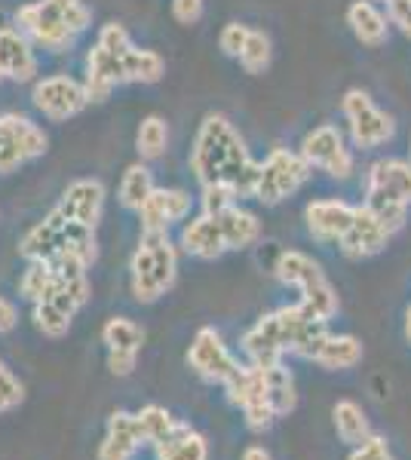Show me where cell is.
<instances>
[{"label": "cell", "instance_id": "b9f144b4", "mask_svg": "<svg viewBox=\"0 0 411 460\" xmlns=\"http://www.w3.org/2000/svg\"><path fill=\"white\" fill-rule=\"evenodd\" d=\"M387 16L396 31H402L411 40V0H396L393 6H387Z\"/></svg>", "mask_w": 411, "mask_h": 460}, {"label": "cell", "instance_id": "8992f818", "mask_svg": "<svg viewBox=\"0 0 411 460\" xmlns=\"http://www.w3.org/2000/svg\"><path fill=\"white\" fill-rule=\"evenodd\" d=\"M362 206L390 234L406 227L411 209V163L408 157H378L362 172Z\"/></svg>", "mask_w": 411, "mask_h": 460}, {"label": "cell", "instance_id": "4dcf8cb0", "mask_svg": "<svg viewBox=\"0 0 411 460\" xmlns=\"http://www.w3.org/2000/svg\"><path fill=\"white\" fill-rule=\"evenodd\" d=\"M240 68L246 74H252V77H258V74H264L267 68H271V62H273V43H271V37H267L261 28H252L249 37H246V47H243V53H240Z\"/></svg>", "mask_w": 411, "mask_h": 460}, {"label": "cell", "instance_id": "ffe728a7", "mask_svg": "<svg viewBox=\"0 0 411 460\" xmlns=\"http://www.w3.org/2000/svg\"><path fill=\"white\" fill-rule=\"evenodd\" d=\"M178 246H182V252H188V255L200 258V261H215V258H221L224 252H228V243H224L219 215L200 212V215H193L191 221H184Z\"/></svg>", "mask_w": 411, "mask_h": 460}, {"label": "cell", "instance_id": "d6a6232c", "mask_svg": "<svg viewBox=\"0 0 411 460\" xmlns=\"http://www.w3.org/2000/svg\"><path fill=\"white\" fill-rule=\"evenodd\" d=\"M52 286H56V267L47 261H28V270L19 279V292L31 304H37L40 298H47Z\"/></svg>", "mask_w": 411, "mask_h": 460}, {"label": "cell", "instance_id": "8d00e7d4", "mask_svg": "<svg viewBox=\"0 0 411 460\" xmlns=\"http://www.w3.org/2000/svg\"><path fill=\"white\" fill-rule=\"evenodd\" d=\"M22 399H25V387H22L19 377L4 366V359H0V414L22 405Z\"/></svg>", "mask_w": 411, "mask_h": 460}, {"label": "cell", "instance_id": "74e56055", "mask_svg": "<svg viewBox=\"0 0 411 460\" xmlns=\"http://www.w3.org/2000/svg\"><path fill=\"white\" fill-rule=\"evenodd\" d=\"M240 203V197L234 194L224 184H209V188H200V212H221L228 206Z\"/></svg>", "mask_w": 411, "mask_h": 460}, {"label": "cell", "instance_id": "f546056e", "mask_svg": "<svg viewBox=\"0 0 411 460\" xmlns=\"http://www.w3.org/2000/svg\"><path fill=\"white\" fill-rule=\"evenodd\" d=\"M332 420H335V429H338L341 442L353 445V448L371 439L369 418H365L362 408L356 402H350V399H341V402L332 408Z\"/></svg>", "mask_w": 411, "mask_h": 460}, {"label": "cell", "instance_id": "3957f363", "mask_svg": "<svg viewBox=\"0 0 411 460\" xmlns=\"http://www.w3.org/2000/svg\"><path fill=\"white\" fill-rule=\"evenodd\" d=\"M328 335V323L313 316L301 301L280 307L273 314H264L243 335V350L252 366H273L282 362L286 353L313 359L319 344Z\"/></svg>", "mask_w": 411, "mask_h": 460}, {"label": "cell", "instance_id": "e575fe53", "mask_svg": "<svg viewBox=\"0 0 411 460\" xmlns=\"http://www.w3.org/2000/svg\"><path fill=\"white\" fill-rule=\"evenodd\" d=\"M34 325L43 332L47 338H65L71 329V316H65L58 307H52L47 301L34 304Z\"/></svg>", "mask_w": 411, "mask_h": 460}, {"label": "cell", "instance_id": "2e32d148", "mask_svg": "<svg viewBox=\"0 0 411 460\" xmlns=\"http://www.w3.org/2000/svg\"><path fill=\"white\" fill-rule=\"evenodd\" d=\"M0 77L10 84H34L40 77L37 47L16 25H0Z\"/></svg>", "mask_w": 411, "mask_h": 460}, {"label": "cell", "instance_id": "7402d4cb", "mask_svg": "<svg viewBox=\"0 0 411 460\" xmlns=\"http://www.w3.org/2000/svg\"><path fill=\"white\" fill-rule=\"evenodd\" d=\"M145 433L136 414L130 411H114L108 418V433L99 445V460H132L136 451L145 445Z\"/></svg>", "mask_w": 411, "mask_h": 460}, {"label": "cell", "instance_id": "ac0fdd59", "mask_svg": "<svg viewBox=\"0 0 411 460\" xmlns=\"http://www.w3.org/2000/svg\"><path fill=\"white\" fill-rule=\"evenodd\" d=\"M356 215V206L347 199L328 197V199H313L304 206V225L308 234L317 243H341V236L347 234L350 221Z\"/></svg>", "mask_w": 411, "mask_h": 460}, {"label": "cell", "instance_id": "d6986e66", "mask_svg": "<svg viewBox=\"0 0 411 460\" xmlns=\"http://www.w3.org/2000/svg\"><path fill=\"white\" fill-rule=\"evenodd\" d=\"M390 240H393L390 230L380 225V221L369 209H365V206H356L353 221H350L347 234L341 236L338 246H341V252L347 258L362 261V258H371V255H378V252H384Z\"/></svg>", "mask_w": 411, "mask_h": 460}, {"label": "cell", "instance_id": "5bb4252c", "mask_svg": "<svg viewBox=\"0 0 411 460\" xmlns=\"http://www.w3.org/2000/svg\"><path fill=\"white\" fill-rule=\"evenodd\" d=\"M228 390L230 402L240 405L243 414H246V424L252 429H267L273 424V408H271V399H267V387H264V372L261 366H240L237 375L224 384Z\"/></svg>", "mask_w": 411, "mask_h": 460}, {"label": "cell", "instance_id": "83f0119b", "mask_svg": "<svg viewBox=\"0 0 411 460\" xmlns=\"http://www.w3.org/2000/svg\"><path fill=\"white\" fill-rule=\"evenodd\" d=\"M264 372V387H267V399H271L273 414H289L295 411L298 405V390H295V377L282 362H273V366H261Z\"/></svg>", "mask_w": 411, "mask_h": 460}, {"label": "cell", "instance_id": "52a82bcc", "mask_svg": "<svg viewBox=\"0 0 411 460\" xmlns=\"http://www.w3.org/2000/svg\"><path fill=\"white\" fill-rule=\"evenodd\" d=\"M178 246L166 230H141V240L130 258V288L138 304H154L175 286Z\"/></svg>", "mask_w": 411, "mask_h": 460}, {"label": "cell", "instance_id": "7a4b0ae2", "mask_svg": "<svg viewBox=\"0 0 411 460\" xmlns=\"http://www.w3.org/2000/svg\"><path fill=\"white\" fill-rule=\"evenodd\" d=\"M188 166L200 188L224 184L240 199H252L258 178V160L252 157L249 145H246V138L228 114L209 111L200 120L197 132H193Z\"/></svg>", "mask_w": 411, "mask_h": 460}, {"label": "cell", "instance_id": "836d02e7", "mask_svg": "<svg viewBox=\"0 0 411 460\" xmlns=\"http://www.w3.org/2000/svg\"><path fill=\"white\" fill-rule=\"evenodd\" d=\"M136 418H138V424H141V433H145V439L151 442V445L163 442L172 433V429L178 427V420H172V414L163 405H145L136 414Z\"/></svg>", "mask_w": 411, "mask_h": 460}, {"label": "cell", "instance_id": "603a6c76", "mask_svg": "<svg viewBox=\"0 0 411 460\" xmlns=\"http://www.w3.org/2000/svg\"><path fill=\"white\" fill-rule=\"evenodd\" d=\"M347 28L353 31L356 40L362 47H384L387 37H390V16H387L384 6L371 4V0H353L347 6Z\"/></svg>", "mask_w": 411, "mask_h": 460}, {"label": "cell", "instance_id": "6da1fadb", "mask_svg": "<svg viewBox=\"0 0 411 460\" xmlns=\"http://www.w3.org/2000/svg\"><path fill=\"white\" fill-rule=\"evenodd\" d=\"M163 74H166V58L156 49L138 47L121 22L102 25L99 34H95V43L86 49L84 58V86L89 105L111 99L117 86L160 84Z\"/></svg>", "mask_w": 411, "mask_h": 460}, {"label": "cell", "instance_id": "ab89813d", "mask_svg": "<svg viewBox=\"0 0 411 460\" xmlns=\"http://www.w3.org/2000/svg\"><path fill=\"white\" fill-rule=\"evenodd\" d=\"M350 460H393V455H390V448H387V442L380 439V436H371L369 442L356 445Z\"/></svg>", "mask_w": 411, "mask_h": 460}, {"label": "cell", "instance_id": "f6af8a7d", "mask_svg": "<svg viewBox=\"0 0 411 460\" xmlns=\"http://www.w3.org/2000/svg\"><path fill=\"white\" fill-rule=\"evenodd\" d=\"M406 335L411 341V307H408V314H406Z\"/></svg>", "mask_w": 411, "mask_h": 460}, {"label": "cell", "instance_id": "d590c367", "mask_svg": "<svg viewBox=\"0 0 411 460\" xmlns=\"http://www.w3.org/2000/svg\"><path fill=\"white\" fill-rule=\"evenodd\" d=\"M249 31H252V28L246 25V22H228V25H224L221 31H219V49L228 58H240Z\"/></svg>", "mask_w": 411, "mask_h": 460}, {"label": "cell", "instance_id": "9c48e42d", "mask_svg": "<svg viewBox=\"0 0 411 460\" xmlns=\"http://www.w3.org/2000/svg\"><path fill=\"white\" fill-rule=\"evenodd\" d=\"M344 126H347V138L353 151H378V147L390 145L396 138V120L384 108L375 105L365 89L353 86L344 93L341 99Z\"/></svg>", "mask_w": 411, "mask_h": 460}, {"label": "cell", "instance_id": "c3c4849f", "mask_svg": "<svg viewBox=\"0 0 411 460\" xmlns=\"http://www.w3.org/2000/svg\"><path fill=\"white\" fill-rule=\"evenodd\" d=\"M0 84H4V77H0Z\"/></svg>", "mask_w": 411, "mask_h": 460}, {"label": "cell", "instance_id": "e0dca14e", "mask_svg": "<svg viewBox=\"0 0 411 460\" xmlns=\"http://www.w3.org/2000/svg\"><path fill=\"white\" fill-rule=\"evenodd\" d=\"M193 203H197V197H191V190L184 188H154V194L136 215L141 230H166L169 234V227L191 218Z\"/></svg>", "mask_w": 411, "mask_h": 460}, {"label": "cell", "instance_id": "8fae6325", "mask_svg": "<svg viewBox=\"0 0 411 460\" xmlns=\"http://www.w3.org/2000/svg\"><path fill=\"white\" fill-rule=\"evenodd\" d=\"M298 154H301L310 169L326 172L328 178H338V181H347L356 172L353 145H350L347 132L338 129L335 123H319L310 132H304Z\"/></svg>", "mask_w": 411, "mask_h": 460}, {"label": "cell", "instance_id": "ee69618b", "mask_svg": "<svg viewBox=\"0 0 411 460\" xmlns=\"http://www.w3.org/2000/svg\"><path fill=\"white\" fill-rule=\"evenodd\" d=\"M243 460H273L271 455H267L261 445H249V448L243 451Z\"/></svg>", "mask_w": 411, "mask_h": 460}, {"label": "cell", "instance_id": "5b68a950", "mask_svg": "<svg viewBox=\"0 0 411 460\" xmlns=\"http://www.w3.org/2000/svg\"><path fill=\"white\" fill-rule=\"evenodd\" d=\"M19 255L25 261H77L84 267H93L99 258V243H95V227L80 225L77 218H71L62 206H52L47 218L22 236Z\"/></svg>", "mask_w": 411, "mask_h": 460}, {"label": "cell", "instance_id": "277c9868", "mask_svg": "<svg viewBox=\"0 0 411 460\" xmlns=\"http://www.w3.org/2000/svg\"><path fill=\"white\" fill-rule=\"evenodd\" d=\"M13 25L37 49L62 56L71 53L80 34L93 28V10L86 6V0H31L13 13Z\"/></svg>", "mask_w": 411, "mask_h": 460}, {"label": "cell", "instance_id": "44dd1931", "mask_svg": "<svg viewBox=\"0 0 411 460\" xmlns=\"http://www.w3.org/2000/svg\"><path fill=\"white\" fill-rule=\"evenodd\" d=\"M104 197H108V190H104V184L99 178H77V181H71L68 188L62 190L58 206H62L71 218H77L80 225L99 227L102 212H104Z\"/></svg>", "mask_w": 411, "mask_h": 460}, {"label": "cell", "instance_id": "60d3db41", "mask_svg": "<svg viewBox=\"0 0 411 460\" xmlns=\"http://www.w3.org/2000/svg\"><path fill=\"white\" fill-rule=\"evenodd\" d=\"M136 362H138L136 350H108V368H111V375H117V377L136 372Z\"/></svg>", "mask_w": 411, "mask_h": 460}, {"label": "cell", "instance_id": "7dc6e473", "mask_svg": "<svg viewBox=\"0 0 411 460\" xmlns=\"http://www.w3.org/2000/svg\"><path fill=\"white\" fill-rule=\"evenodd\" d=\"M408 163H411V138H408Z\"/></svg>", "mask_w": 411, "mask_h": 460}, {"label": "cell", "instance_id": "4fadbf2b", "mask_svg": "<svg viewBox=\"0 0 411 460\" xmlns=\"http://www.w3.org/2000/svg\"><path fill=\"white\" fill-rule=\"evenodd\" d=\"M31 105L37 114L49 123H65L71 117L84 114L89 105V95L84 80L71 77V74H47V77H37L31 84Z\"/></svg>", "mask_w": 411, "mask_h": 460}, {"label": "cell", "instance_id": "9a60e30c", "mask_svg": "<svg viewBox=\"0 0 411 460\" xmlns=\"http://www.w3.org/2000/svg\"><path fill=\"white\" fill-rule=\"evenodd\" d=\"M188 366L200 377H206V381L228 384L230 377L237 375V368H240V359L228 350V344H224V338L219 332L206 325V329H200L191 341Z\"/></svg>", "mask_w": 411, "mask_h": 460}, {"label": "cell", "instance_id": "cb8c5ba5", "mask_svg": "<svg viewBox=\"0 0 411 460\" xmlns=\"http://www.w3.org/2000/svg\"><path fill=\"white\" fill-rule=\"evenodd\" d=\"M215 215H219V221H221L228 252L249 249V246H255V243L261 240V221L249 209H243L240 203L228 206V209H221V212H215Z\"/></svg>", "mask_w": 411, "mask_h": 460}, {"label": "cell", "instance_id": "7bdbcfd3", "mask_svg": "<svg viewBox=\"0 0 411 460\" xmlns=\"http://www.w3.org/2000/svg\"><path fill=\"white\" fill-rule=\"evenodd\" d=\"M19 323V310L13 301H6L4 295H0V335H6V332H13Z\"/></svg>", "mask_w": 411, "mask_h": 460}, {"label": "cell", "instance_id": "4316f807", "mask_svg": "<svg viewBox=\"0 0 411 460\" xmlns=\"http://www.w3.org/2000/svg\"><path fill=\"white\" fill-rule=\"evenodd\" d=\"M209 445L188 424H178L163 442H156V460H206Z\"/></svg>", "mask_w": 411, "mask_h": 460}, {"label": "cell", "instance_id": "7c38bea8", "mask_svg": "<svg viewBox=\"0 0 411 460\" xmlns=\"http://www.w3.org/2000/svg\"><path fill=\"white\" fill-rule=\"evenodd\" d=\"M49 151V136L31 117L6 111L0 114V175L19 172Z\"/></svg>", "mask_w": 411, "mask_h": 460}, {"label": "cell", "instance_id": "1f68e13d", "mask_svg": "<svg viewBox=\"0 0 411 460\" xmlns=\"http://www.w3.org/2000/svg\"><path fill=\"white\" fill-rule=\"evenodd\" d=\"M102 341L108 344V350H141V341H145V332L138 329L132 319L126 316H114L104 323L102 329Z\"/></svg>", "mask_w": 411, "mask_h": 460}, {"label": "cell", "instance_id": "484cf974", "mask_svg": "<svg viewBox=\"0 0 411 460\" xmlns=\"http://www.w3.org/2000/svg\"><path fill=\"white\" fill-rule=\"evenodd\" d=\"M154 188H156V181H154L151 166H147L145 160H136L123 169V178H121V184H117V199H121L123 209L138 212L141 206L147 203V197L154 194Z\"/></svg>", "mask_w": 411, "mask_h": 460}, {"label": "cell", "instance_id": "f35d334b", "mask_svg": "<svg viewBox=\"0 0 411 460\" xmlns=\"http://www.w3.org/2000/svg\"><path fill=\"white\" fill-rule=\"evenodd\" d=\"M203 10H206V0H172V19L184 28L197 25L203 19Z\"/></svg>", "mask_w": 411, "mask_h": 460}, {"label": "cell", "instance_id": "ba28073f", "mask_svg": "<svg viewBox=\"0 0 411 460\" xmlns=\"http://www.w3.org/2000/svg\"><path fill=\"white\" fill-rule=\"evenodd\" d=\"M273 273L282 286L298 288L301 304L313 316H319L328 323V319L338 314V307H341L338 292H335V286L328 283V277H326L323 267H319V261H313L310 255H304V252H298V249L280 252V258H276V264H273Z\"/></svg>", "mask_w": 411, "mask_h": 460}, {"label": "cell", "instance_id": "bcb514c9", "mask_svg": "<svg viewBox=\"0 0 411 460\" xmlns=\"http://www.w3.org/2000/svg\"><path fill=\"white\" fill-rule=\"evenodd\" d=\"M371 4H378V6H384V10H387V6H393L396 0H371Z\"/></svg>", "mask_w": 411, "mask_h": 460}, {"label": "cell", "instance_id": "30bf717a", "mask_svg": "<svg viewBox=\"0 0 411 460\" xmlns=\"http://www.w3.org/2000/svg\"><path fill=\"white\" fill-rule=\"evenodd\" d=\"M310 175L313 169L304 163L298 151L271 147V154L264 160H258V178H255L252 199H258L264 206H280L282 199L295 197L310 181Z\"/></svg>", "mask_w": 411, "mask_h": 460}, {"label": "cell", "instance_id": "d4e9b609", "mask_svg": "<svg viewBox=\"0 0 411 460\" xmlns=\"http://www.w3.org/2000/svg\"><path fill=\"white\" fill-rule=\"evenodd\" d=\"M362 341L353 338V335H332L328 332L326 341L319 344L317 356H313V362L317 366L328 368V372H347V368L360 366L362 362Z\"/></svg>", "mask_w": 411, "mask_h": 460}, {"label": "cell", "instance_id": "f1b7e54d", "mask_svg": "<svg viewBox=\"0 0 411 460\" xmlns=\"http://www.w3.org/2000/svg\"><path fill=\"white\" fill-rule=\"evenodd\" d=\"M169 151V123L160 114H147L136 129V154L138 160L154 163L166 157Z\"/></svg>", "mask_w": 411, "mask_h": 460}]
</instances>
